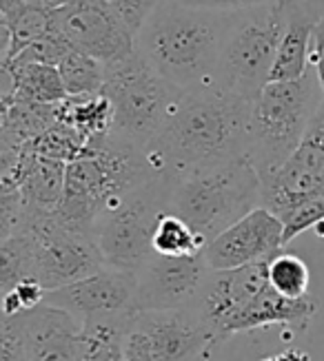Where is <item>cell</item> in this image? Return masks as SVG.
Masks as SVG:
<instances>
[{
  "instance_id": "28",
  "label": "cell",
  "mask_w": 324,
  "mask_h": 361,
  "mask_svg": "<svg viewBox=\"0 0 324 361\" xmlns=\"http://www.w3.org/2000/svg\"><path fill=\"white\" fill-rule=\"evenodd\" d=\"M313 231H316V235H318L320 240H324V219H322V222H318V224L313 226Z\"/></svg>"
},
{
  "instance_id": "4",
  "label": "cell",
  "mask_w": 324,
  "mask_h": 361,
  "mask_svg": "<svg viewBox=\"0 0 324 361\" xmlns=\"http://www.w3.org/2000/svg\"><path fill=\"white\" fill-rule=\"evenodd\" d=\"M322 100L324 93L311 67L298 80L269 82L262 89L251 104L246 149V160L262 180L275 173L300 147Z\"/></svg>"
},
{
  "instance_id": "22",
  "label": "cell",
  "mask_w": 324,
  "mask_h": 361,
  "mask_svg": "<svg viewBox=\"0 0 324 361\" xmlns=\"http://www.w3.org/2000/svg\"><path fill=\"white\" fill-rule=\"evenodd\" d=\"M269 284L289 300H300L308 295L311 273L302 257L293 253H280L269 262Z\"/></svg>"
},
{
  "instance_id": "14",
  "label": "cell",
  "mask_w": 324,
  "mask_h": 361,
  "mask_svg": "<svg viewBox=\"0 0 324 361\" xmlns=\"http://www.w3.org/2000/svg\"><path fill=\"white\" fill-rule=\"evenodd\" d=\"M284 248V224L275 213L258 207L227 228L203 250L211 271H229L258 262H271Z\"/></svg>"
},
{
  "instance_id": "20",
  "label": "cell",
  "mask_w": 324,
  "mask_h": 361,
  "mask_svg": "<svg viewBox=\"0 0 324 361\" xmlns=\"http://www.w3.org/2000/svg\"><path fill=\"white\" fill-rule=\"evenodd\" d=\"M58 71L60 78H63V85L69 93V98L100 96L104 89L107 65L85 51L71 49L58 62Z\"/></svg>"
},
{
  "instance_id": "12",
  "label": "cell",
  "mask_w": 324,
  "mask_h": 361,
  "mask_svg": "<svg viewBox=\"0 0 324 361\" xmlns=\"http://www.w3.org/2000/svg\"><path fill=\"white\" fill-rule=\"evenodd\" d=\"M138 275L104 266L69 286L44 293V306H54L69 312L83 326L122 317L133 310Z\"/></svg>"
},
{
  "instance_id": "11",
  "label": "cell",
  "mask_w": 324,
  "mask_h": 361,
  "mask_svg": "<svg viewBox=\"0 0 324 361\" xmlns=\"http://www.w3.org/2000/svg\"><path fill=\"white\" fill-rule=\"evenodd\" d=\"M324 197V100L291 158L262 180V207L284 217L306 202Z\"/></svg>"
},
{
  "instance_id": "18",
  "label": "cell",
  "mask_w": 324,
  "mask_h": 361,
  "mask_svg": "<svg viewBox=\"0 0 324 361\" xmlns=\"http://www.w3.org/2000/svg\"><path fill=\"white\" fill-rule=\"evenodd\" d=\"M316 312L318 302L311 295L300 297V300H289V297L280 295L269 284L249 306L227 324L224 337L242 331H256V328H265L273 324L291 326L293 331H306V326L313 319Z\"/></svg>"
},
{
  "instance_id": "25",
  "label": "cell",
  "mask_w": 324,
  "mask_h": 361,
  "mask_svg": "<svg viewBox=\"0 0 324 361\" xmlns=\"http://www.w3.org/2000/svg\"><path fill=\"white\" fill-rule=\"evenodd\" d=\"M178 3L189 5V7H200V9H211V11L236 13V11L260 7V5H269L273 0H178Z\"/></svg>"
},
{
  "instance_id": "13",
  "label": "cell",
  "mask_w": 324,
  "mask_h": 361,
  "mask_svg": "<svg viewBox=\"0 0 324 361\" xmlns=\"http://www.w3.org/2000/svg\"><path fill=\"white\" fill-rule=\"evenodd\" d=\"M267 286L269 262H258L229 271L209 269L189 310L196 312L218 341L224 339L227 324L249 306Z\"/></svg>"
},
{
  "instance_id": "24",
  "label": "cell",
  "mask_w": 324,
  "mask_h": 361,
  "mask_svg": "<svg viewBox=\"0 0 324 361\" xmlns=\"http://www.w3.org/2000/svg\"><path fill=\"white\" fill-rule=\"evenodd\" d=\"M107 3L122 16V20H125L129 29L138 36V31L143 29L147 18L164 3V0H107Z\"/></svg>"
},
{
  "instance_id": "6",
  "label": "cell",
  "mask_w": 324,
  "mask_h": 361,
  "mask_svg": "<svg viewBox=\"0 0 324 361\" xmlns=\"http://www.w3.org/2000/svg\"><path fill=\"white\" fill-rule=\"evenodd\" d=\"M174 176H153L129 193L116 195L91 226L104 266L138 273L156 255L153 233L160 217L169 213Z\"/></svg>"
},
{
  "instance_id": "27",
  "label": "cell",
  "mask_w": 324,
  "mask_h": 361,
  "mask_svg": "<svg viewBox=\"0 0 324 361\" xmlns=\"http://www.w3.org/2000/svg\"><path fill=\"white\" fill-rule=\"evenodd\" d=\"M262 361H311L304 353H296V350H291V353H284L280 357H271V359H262Z\"/></svg>"
},
{
  "instance_id": "8",
  "label": "cell",
  "mask_w": 324,
  "mask_h": 361,
  "mask_svg": "<svg viewBox=\"0 0 324 361\" xmlns=\"http://www.w3.org/2000/svg\"><path fill=\"white\" fill-rule=\"evenodd\" d=\"M16 233L25 235L32 255V279L44 290L69 286L104 269L91 233L69 226L58 211L27 207V217Z\"/></svg>"
},
{
  "instance_id": "7",
  "label": "cell",
  "mask_w": 324,
  "mask_h": 361,
  "mask_svg": "<svg viewBox=\"0 0 324 361\" xmlns=\"http://www.w3.org/2000/svg\"><path fill=\"white\" fill-rule=\"evenodd\" d=\"M284 29V0L236 11L224 36L215 87L253 102L271 82Z\"/></svg>"
},
{
  "instance_id": "15",
  "label": "cell",
  "mask_w": 324,
  "mask_h": 361,
  "mask_svg": "<svg viewBox=\"0 0 324 361\" xmlns=\"http://www.w3.org/2000/svg\"><path fill=\"white\" fill-rule=\"evenodd\" d=\"M209 273L203 253L191 257L153 255L138 271L133 310L189 308Z\"/></svg>"
},
{
  "instance_id": "19",
  "label": "cell",
  "mask_w": 324,
  "mask_h": 361,
  "mask_svg": "<svg viewBox=\"0 0 324 361\" xmlns=\"http://www.w3.org/2000/svg\"><path fill=\"white\" fill-rule=\"evenodd\" d=\"M3 69L13 87V96L9 100H29L58 106L69 98L60 71L54 65H3Z\"/></svg>"
},
{
  "instance_id": "5",
  "label": "cell",
  "mask_w": 324,
  "mask_h": 361,
  "mask_svg": "<svg viewBox=\"0 0 324 361\" xmlns=\"http://www.w3.org/2000/svg\"><path fill=\"white\" fill-rule=\"evenodd\" d=\"M138 54L107 65L102 96L112 104L109 133L147 153L182 96Z\"/></svg>"
},
{
  "instance_id": "3",
  "label": "cell",
  "mask_w": 324,
  "mask_h": 361,
  "mask_svg": "<svg viewBox=\"0 0 324 361\" xmlns=\"http://www.w3.org/2000/svg\"><path fill=\"white\" fill-rule=\"evenodd\" d=\"M258 207L262 178L246 158L174 178L169 193V213L182 217L207 244Z\"/></svg>"
},
{
  "instance_id": "17",
  "label": "cell",
  "mask_w": 324,
  "mask_h": 361,
  "mask_svg": "<svg viewBox=\"0 0 324 361\" xmlns=\"http://www.w3.org/2000/svg\"><path fill=\"white\" fill-rule=\"evenodd\" d=\"M287 29L280 42L271 82L298 80L308 71L316 29L324 20V0H284Z\"/></svg>"
},
{
  "instance_id": "1",
  "label": "cell",
  "mask_w": 324,
  "mask_h": 361,
  "mask_svg": "<svg viewBox=\"0 0 324 361\" xmlns=\"http://www.w3.org/2000/svg\"><path fill=\"white\" fill-rule=\"evenodd\" d=\"M251 104L220 87L184 91L147 149L151 169L180 178L246 158Z\"/></svg>"
},
{
  "instance_id": "2",
  "label": "cell",
  "mask_w": 324,
  "mask_h": 361,
  "mask_svg": "<svg viewBox=\"0 0 324 361\" xmlns=\"http://www.w3.org/2000/svg\"><path fill=\"white\" fill-rule=\"evenodd\" d=\"M231 16L164 0L138 31L136 49L164 80L182 91L215 87Z\"/></svg>"
},
{
  "instance_id": "21",
  "label": "cell",
  "mask_w": 324,
  "mask_h": 361,
  "mask_svg": "<svg viewBox=\"0 0 324 361\" xmlns=\"http://www.w3.org/2000/svg\"><path fill=\"white\" fill-rule=\"evenodd\" d=\"M207 242L174 213H164L153 233V253L167 257H191L205 250Z\"/></svg>"
},
{
  "instance_id": "26",
  "label": "cell",
  "mask_w": 324,
  "mask_h": 361,
  "mask_svg": "<svg viewBox=\"0 0 324 361\" xmlns=\"http://www.w3.org/2000/svg\"><path fill=\"white\" fill-rule=\"evenodd\" d=\"M308 67L316 71V78L320 82V89L324 93V20L316 29L313 44H311V54H308Z\"/></svg>"
},
{
  "instance_id": "23",
  "label": "cell",
  "mask_w": 324,
  "mask_h": 361,
  "mask_svg": "<svg viewBox=\"0 0 324 361\" xmlns=\"http://www.w3.org/2000/svg\"><path fill=\"white\" fill-rule=\"evenodd\" d=\"M324 219V197H318L313 202H306L296 211H291L289 215L282 217L284 224V246L293 242L300 233L311 231L318 222Z\"/></svg>"
},
{
  "instance_id": "10",
  "label": "cell",
  "mask_w": 324,
  "mask_h": 361,
  "mask_svg": "<svg viewBox=\"0 0 324 361\" xmlns=\"http://www.w3.org/2000/svg\"><path fill=\"white\" fill-rule=\"evenodd\" d=\"M52 27L73 49L112 65L136 51V34L107 0H63Z\"/></svg>"
},
{
  "instance_id": "16",
  "label": "cell",
  "mask_w": 324,
  "mask_h": 361,
  "mask_svg": "<svg viewBox=\"0 0 324 361\" xmlns=\"http://www.w3.org/2000/svg\"><path fill=\"white\" fill-rule=\"evenodd\" d=\"M27 361H83L85 328L69 312L38 306L20 312Z\"/></svg>"
},
{
  "instance_id": "9",
  "label": "cell",
  "mask_w": 324,
  "mask_h": 361,
  "mask_svg": "<svg viewBox=\"0 0 324 361\" xmlns=\"http://www.w3.org/2000/svg\"><path fill=\"white\" fill-rule=\"evenodd\" d=\"M215 337L193 310H131L120 335V361H198Z\"/></svg>"
}]
</instances>
